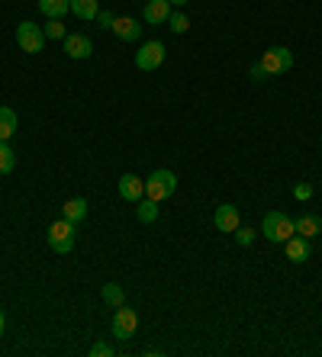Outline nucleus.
Returning <instances> with one entry per match:
<instances>
[{
  "label": "nucleus",
  "mask_w": 322,
  "mask_h": 357,
  "mask_svg": "<svg viewBox=\"0 0 322 357\" xmlns=\"http://www.w3.org/2000/svg\"><path fill=\"white\" fill-rule=\"evenodd\" d=\"M174 190H177V174L168 167H158L145 177V197H152L155 203H165L168 197H174Z\"/></svg>",
  "instance_id": "f257e3e1"
},
{
  "label": "nucleus",
  "mask_w": 322,
  "mask_h": 357,
  "mask_svg": "<svg viewBox=\"0 0 322 357\" xmlns=\"http://www.w3.org/2000/svg\"><path fill=\"white\" fill-rule=\"evenodd\" d=\"M261 232H265L268 241H274V245H284L290 235H297V229H293V219H290L287 213H281V209H271V213L265 216Z\"/></svg>",
  "instance_id": "f03ea898"
},
{
  "label": "nucleus",
  "mask_w": 322,
  "mask_h": 357,
  "mask_svg": "<svg viewBox=\"0 0 322 357\" xmlns=\"http://www.w3.org/2000/svg\"><path fill=\"white\" fill-rule=\"evenodd\" d=\"M49 248L55 255H71L75 251V222H68L65 216L49 225Z\"/></svg>",
  "instance_id": "7ed1b4c3"
},
{
  "label": "nucleus",
  "mask_w": 322,
  "mask_h": 357,
  "mask_svg": "<svg viewBox=\"0 0 322 357\" xmlns=\"http://www.w3.org/2000/svg\"><path fill=\"white\" fill-rule=\"evenodd\" d=\"M17 45L23 52H29V55H39V52L45 49V33H42V26L23 20V23L17 26Z\"/></svg>",
  "instance_id": "20e7f679"
},
{
  "label": "nucleus",
  "mask_w": 322,
  "mask_h": 357,
  "mask_svg": "<svg viewBox=\"0 0 322 357\" xmlns=\"http://www.w3.org/2000/svg\"><path fill=\"white\" fill-rule=\"evenodd\" d=\"M261 68L268 71V77L287 75L290 68H293V52H290L287 45H271V49L265 52V59H261Z\"/></svg>",
  "instance_id": "39448f33"
},
{
  "label": "nucleus",
  "mask_w": 322,
  "mask_h": 357,
  "mask_svg": "<svg viewBox=\"0 0 322 357\" xmlns=\"http://www.w3.org/2000/svg\"><path fill=\"white\" fill-rule=\"evenodd\" d=\"M165 55H168V49L161 42H142L139 52H136V68L139 71H155V68L165 65Z\"/></svg>",
  "instance_id": "423d86ee"
},
{
  "label": "nucleus",
  "mask_w": 322,
  "mask_h": 357,
  "mask_svg": "<svg viewBox=\"0 0 322 357\" xmlns=\"http://www.w3.org/2000/svg\"><path fill=\"white\" fill-rule=\"evenodd\" d=\"M136 328H139V316H136V309H126V306H116V316H113V335L119 341L133 338Z\"/></svg>",
  "instance_id": "0eeeda50"
},
{
  "label": "nucleus",
  "mask_w": 322,
  "mask_h": 357,
  "mask_svg": "<svg viewBox=\"0 0 322 357\" xmlns=\"http://www.w3.org/2000/svg\"><path fill=\"white\" fill-rule=\"evenodd\" d=\"M65 55H68V59H75V61L91 59V55H94V42L87 39L84 33H71V36H65Z\"/></svg>",
  "instance_id": "6e6552de"
},
{
  "label": "nucleus",
  "mask_w": 322,
  "mask_h": 357,
  "mask_svg": "<svg viewBox=\"0 0 322 357\" xmlns=\"http://www.w3.org/2000/svg\"><path fill=\"white\" fill-rule=\"evenodd\" d=\"M116 187H119V197H123L126 203H139V199L145 197V181L136 174H123Z\"/></svg>",
  "instance_id": "1a4fd4ad"
},
{
  "label": "nucleus",
  "mask_w": 322,
  "mask_h": 357,
  "mask_svg": "<svg viewBox=\"0 0 322 357\" xmlns=\"http://www.w3.org/2000/svg\"><path fill=\"white\" fill-rule=\"evenodd\" d=\"M213 225L219 229V232H235V229H239V209L232 206V203H223V206H216Z\"/></svg>",
  "instance_id": "9d476101"
},
{
  "label": "nucleus",
  "mask_w": 322,
  "mask_h": 357,
  "mask_svg": "<svg viewBox=\"0 0 322 357\" xmlns=\"http://www.w3.org/2000/svg\"><path fill=\"white\" fill-rule=\"evenodd\" d=\"M113 36H116V39H123V42H139L142 39V26L136 23L133 17H116Z\"/></svg>",
  "instance_id": "9b49d317"
},
{
  "label": "nucleus",
  "mask_w": 322,
  "mask_h": 357,
  "mask_svg": "<svg viewBox=\"0 0 322 357\" xmlns=\"http://www.w3.org/2000/svg\"><path fill=\"white\" fill-rule=\"evenodd\" d=\"M142 17H145V23H152V26L168 23V17H171V3H168V0H149L145 10H142Z\"/></svg>",
  "instance_id": "f8f14e48"
},
{
  "label": "nucleus",
  "mask_w": 322,
  "mask_h": 357,
  "mask_svg": "<svg viewBox=\"0 0 322 357\" xmlns=\"http://www.w3.org/2000/svg\"><path fill=\"white\" fill-rule=\"evenodd\" d=\"M284 245H287V258L293 261V264H303V261L309 258V238H303V235H290Z\"/></svg>",
  "instance_id": "ddd939ff"
},
{
  "label": "nucleus",
  "mask_w": 322,
  "mask_h": 357,
  "mask_svg": "<svg viewBox=\"0 0 322 357\" xmlns=\"http://www.w3.org/2000/svg\"><path fill=\"white\" fill-rule=\"evenodd\" d=\"M293 229H297V235H303V238H316V235L322 232V219L313 216V213H303V216L293 219Z\"/></svg>",
  "instance_id": "4468645a"
},
{
  "label": "nucleus",
  "mask_w": 322,
  "mask_h": 357,
  "mask_svg": "<svg viewBox=\"0 0 322 357\" xmlns=\"http://www.w3.org/2000/svg\"><path fill=\"white\" fill-rule=\"evenodd\" d=\"M39 13L45 20H61L71 13V0H39Z\"/></svg>",
  "instance_id": "2eb2a0df"
},
{
  "label": "nucleus",
  "mask_w": 322,
  "mask_h": 357,
  "mask_svg": "<svg viewBox=\"0 0 322 357\" xmlns=\"http://www.w3.org/2000/svg\"><path fill=\"white\" fill-rule=\"evenodd\" d=\"M61 216L68 219V222H84V216H87V199L84 197H71L65 203V206H61Z\"/></svg>",
  "instance_id": "dca6fc26"
},
{
  "label": "nucleus",
  "mask_w": 322,
  "mask_h": 357,
  "mask_svg": "<svg viewBox=\"0 0 322 357\" xmlns=\"http://www.w3.org/2000/svg\"><path fill=\"white\" fill-rule=\"evenodd\" d=\"M158 206H161V203H155L152 197H142L139 203H136V219H139L142 225H152L158 219Z\"/></svg>",
  "instance_id": "f3484780"
},
{
  "label": "nucleus",
  "mask_w": 322,
  "mask_h": 357,
  "mask_svg": "<svg viewBox=\"0 0 322 357\" xmlns=\"http://www.w3.org/2000/svg\"><path fill=\"white\" fill-rule=\"evenodd\" d=\"M17 132V109L0 107V142H10Z\"/></svg>",
  "instance_id": "a211bd4d"
},
{
  "label": "nucleus",
  "mask_w": 322,
  "mask_h": 357,
  "mask_svg": "<svg viewBox=\"0 0 322 357\" xmlns=\"http://www.w3.org/2000/svg\"><path fill=\"white\" fill-rule=\"evenodd\" d=\"M71 13L87 23V20H97L100 7H97V0H71Z\"/></svg>",
  "instance_id": "6ab92c4d"
},
{
  "label": "nucleus",
  "mask_w": 322,
  "mask_h": 357,
  "mask_svg": "<svg viewBox=\"0 0 322 357\" xmlns=\"http://www.w3.org/2000/svg\"><path fill=\"white\" fill-rule=\"evenodd\" d=\"M100 296H103V303H107V306H123V303H126V290L119 287V283H103Z\"/></svg>",
  "instance_id": "aec40b11"
},
{
  "label": "nucleus",
  "mask_w": 322,
  "mask_h": 357,
  "mask_svg": "<svg viewBox=\"0 0 322 357\" xmlns=\"http://www.w3.org/2000/svg\"><path fill=\"white\" fill-rule=\"evenodd\" d=\"M17 167V151L10 149V142H0V174H10Z\"/></svg>",
  "instance_id": "412c9836"
},
{
  "label": "nucleus",
  "mask_w": 322,
  "mask_h": 357,
  "mask_svg": "<svg viewBox=\"0 0 322 357\" xmlns=\"http://www.w3.org/2000/svg\"><path fill=\"white\" fill-rule=\"evenodd\" d=\"M42 33H45V39H61V42H65L68 29H65V23H61V20H49V23L42 26Z\"/></svg>",
  "instance_id": "4be33fe9"
},
{
  "label": "nucleus",
  "mask_w": 322,
  "mask_h": 357,
  "mask_svg": "<svg viewBox=\"0 0 322 357\" xmlns=\"http://www.w3.org/2000/svg\"><path fill=\"white\" fill-rule=\"evenodd\" d=\"M168 26H171L174 33L181 36V33H187V29H190V20L184 17V13H174V10H171V17H168Z\"/></svg>",
  "instance_id": "5701e85b"
},
{
  "label": "nucleus",
  "mask_w": 322,
  "mask_h": 357,
  "mask_svg": "<svg viewBox=\"0 0 322 357\" xmlns=\"http://www.w3.org/2000/svg\"><path fill=\"white\" fill-rule=\"evenodd\" d=\"M255 229H248V225H239V229H235V241H239V245H251V241H255Z\"/></svg>",
  "instance_id": "b1692460"
},
{
  "label": "nucleus",
  "mask_w": 322,
  "mask_h": 357,
  "mask_svg": "<svg viewBox=\"0 0 322 357\" xmlns=\"http://www.w3.org/2000/svg\"><path fill=\"white\" fill-rule=\"evenodd\" d=\"M91 357H113V344H107V341H97L91 348Z\"/></svg>",
  "instance_id": "393cba45"
},
{
  "label": "nucleus",
  "mask_w": 322,
  "mask_h": 357,
  "mask_svg": "<svg viewBox=\"0 0 322 357\" xmlns=\"http://www.w3.org/2000/svg\"><path fill=\"white\" fill-rule=\"evenodd\" d=\"M97 23L103 26V29H113V23H116V13H113V10H100V13H97Z\"/></svg>",
  "instance_id": "a878e982"
},
{
  "label": "nucleus",
  "mask_w": 322,
  "mask_h": 357,
  "mask_svg": "<svg viewBox=\"0 0 322 357\" xmlns=\"http://www.w3.org/2000/svg\"><path fill=\"white\" fill-rule=\"evenodd\" d=\"M248 75H251V81H255V84L268 81V71H265V68H261V61H258V65H251V71H248Z\"/></svg>",
  "instance_id": "bb28decb"
},
{
  "label": "nucleus",
  "mask_w": 322,
  "mask_h": 357,
  "mask_svg": "<svg viewBox=\"0 0 322 357\" xmlns=\"http://www.w3.org/2000/svg\"><path fill=\"white\" fill-rule=\"evenodd\" d=\"M293 197H297V199H309V197H313V187H309V183H297V187H293Z\"/></svg>",
  "instance_id": "cd10ccee"
},
{
  "label": "nucleus",
  "mask_w": 322,
  "mask_h": 357,
  "mask_svg": "<svg viewBox=\"0 0 322 357\" xmlns=\"http://www.w3.org/2000/svg\"><path fill=\"white\" fill-rule=\"evenodd\" d=\"M168 3H171V7H184V3H187V0H168Z\"/></svg>",
  "instance_id": "c85d7f7f"
},
{
  "label": "nucleus",
  "mask_w": 322,
  "mask_h": 357,
  "mask_svg": "<svg viewBox=\"0 0 322 357\" xmlns=\"http://www.w3.org/2000/svg\"><path fill=\"white\" fill-rule=\"evenodd\" d=\"M3 328H7V319H3V312H0V335H3Z\"/></svg>",
  "instance_id": "c756f323"
}]
</instances>
